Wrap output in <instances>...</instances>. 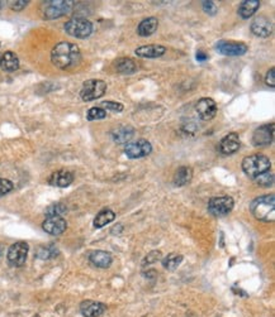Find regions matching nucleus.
<instances>
[{
	"label": "nucleus",
	"mask_w": 275,
	"mask_h": 317,
	"mask_svg": "<svg viewBox=\"0 0 275 317\" xmlns=\"http://www.w3.org/2000/svg\"><path fill=\"white\" fill-rule=\"evenodd\" d=\"M51 61L60 70H70L81 61L80 48L71 42H60L51 51Z\"/></svg>",
	"instance_id": "obj_1"
},
{
	"label": "nucleus",
	"mask_w": 275,
	"mask_h": 317,
	"mask_svg": "<svg viewBox=\"0 0 275 317\" xmlns=\"http://www.w3.org/2000/svg\"><path fill=\"white\" fill-rule=\"evenodd\" d=\"M250 210L258 220L265 221V223H273L275 220L274 195H264L255 199L250 205Z\"/></svg>",
	"instance_id": "obj_2"
},
{
	"label": "nucleus",
	"mask_w": 275,
	"mask_h": 317,
	"mask_svg": "<svg viewBox=\"0 0 275 317\" xmlns=\"http://www.w3.org/2000/svg\"><path fill=\"white\" fill-rule=\"evenodd\" d=\"M241 166L245 174H247L251 179H255L259 174L269 172L271 162L266 155L261 154V153H255V154L249 155V157H245Z\"/></svg>",
	"instance_id": "obj_3"
},
{
	"label": "nucleus",
	"mask_w": 275,
	"mask_h": 317,
	"mask_svg": "<svg viewBox=\"0 0 275 317\" xmlns=\"http://www.w3.org/2000/svg\"><path fill=\"white\" fill-rule=\"evenodd\" d=\"M74 2L69 0H48L41 4V14L45 19H57L71 10Z\"/></svg>",
	"instance_id": "obj_4"
},
{
	"label": "nucleus",
	"mask_w": 275,
	"mask_h": 317,
	"mask_svg": "<svg viewBox=\"0 0 275 317\" xmlns=\"http://www.w3.org/2000/svg\"><path fill=\"white\" fill-rule=\"evenodd\" d=\"M65 32L71 37L85 39L93 33V23L85 18H72L65 23Z\"/></svg>",
	"instance_id": "obj_5"
},
{
	"label": "nucleus",
	"mask_w": 275,
	"mask_h": 317,
	"mask_svg": "<svg viewBox=\"0 0 275 317\" xmlns=\"http://www.w3.org/2000/svg\"><path fill=\"white\" fill-rule=\"evenodd\" d=\"M107 91V84L103 80L91 78L85 81L80 90V97L84 101H93L102 97Z\"/></svg>",
	"instance_id": "obj_6"
},
{
	"label": "nucleus",
	"mask_w": 275,
	"mask_h": 317,
	"mask_svg": "<svg viewBox=\"0 0 275 317\" xmlns=\"http://www.w3.org/2000/svg\"><path fill=\"white\" fill-rule=\"evenodd\" d=\"M235 206V201L231 196H218L212 197L208 202L209 214L216 217H222L230 214Z\"/></svg>",
	"instance_id": "obj_7"
},
{
	"label": "nucleus",
	"mask_w": 275,
	"mask_h": 317,
	"mask_svg": "<svg viewBox=\"0 0 275 317\" xmlns=\"http://www.w3.org/2000/svg\"><path fill=\"white\" fill-rule=\"evenodd\" d=\"M29 247L26 242H17L8 250V263L12 267H22L27 261Z\"/></svg>",
	"instance_id": "obj_8"
},
{
	"label": "nucleus",
	"mask_w": 275,
	"mask_h": 317,
	"mask_svg": "<svg viewBox=\"0 0 275 317\" xmlns=\"http://www.w3.org/2000/svg\"><path fill=\"white\" fill-rule=\"evenodd\" d=\"M152 152V146L146 139H138V141L129 143L124 147V154L130 160H137V158H143L149 155Z\"/></svg>",
	"instance_id": "obj_9"
},
{
	"label": "nucleus",
	"mask_w": 275,
	"mask_h": 317,
	"mask_svg": "<svg viewBox=\"0 0 275 317\" xmlns=\"http://www.w3.org/2000/svg\"><path fill=\"white\" fill-rule=\"evenodd\" d=\"M249 50L245 43L235 41H219L216 45V51L223 56H242Z\"/></svg>",
	"instance_id": "obj_10"
},
{
	"label": "nucleus",
	"mask_w": 275,
	"mask_h": 317,
	"mask_svg": "<svg viewBox=\"0 0 275 317\" xmlns=\"http://www.w3.org/2000/svg\"><path fill=\"white\" fill-rule=\"evenodd\" d=\"M195 111H197L198 116L200 119L204 120V122H208V120H212L217 115L218 106H217L216 101L211 99V97H203L195 105Z\"/></svg>",
	"instance_id": "obj_11"
},
{
	"label": "nucleus",
	"mask_w": 275,
	"mask_h": 317,
	"mask_svg": "<svg viewBox=\"0 0 275 317\" xmlns=\"http://www.w3.org/2000/svg\"><path fill=\"white\" fill-rule=\"evenodd\" d=\"M274 124H265L258 128L252 134V144L255 147L269 146L274 139Z\"/></svg>",
	"instance_id": "obj_12"
},
{
	"label": "nucleus",
	"mask_w": 275,
	"mask_h": 317,
	"mask_svg": "<svg viewBox=\"0 0 275 317\" xmlns=\"http://www.w3.org/2000/svg\"><path fill=\"white\" fill-rule=\"evenodd\" d=\"M42 229L50 235H61L65 233L67 229V223L62 216H52L46 217V220L42 223Z\"/></svg>",
	"instance_id": "obj_13"
},
{
	"label": "nucleus",
	"mask_w": 275,
	"mask_h": 317,
	"mask_svg": "<svg viewBox=\"0 0 275 317\" xmlns=\"http://www.w3.org/2000/svg\"><path fill=\"white\" fill-rule=\"evenodd\" d=\"M250 29L256 37L268 38L273 33V23L266 17H256L251 22Z\"/></svg>",
	"instance_id": "obj_14"
},
{
	"label": "nucleus",
	"mask_w": 275,
	"mask_h": 317,
	"mask_svg": "<svg viewBox=\"0 0 275 317\" xmlns=\"http://www.w3.org/2000/svg\"><path fill=\"white\" fill-rule=\"evenodd\" d=\"M240 136L237 133H228L218 144V150L219 153H222L223 155H231L233 153H236L240 148Z\"/></svg>",
	"instance_id": "obj_15"
},
{
	"label": "nucleus",
	"mask_w": 275,
	"mask_h": 317,
	"mask_svg": "<svg viewBox=\"0 0 275 317\" xmlns=\"http://www.w3.org/2000/svg\"><path fill=\"white\" fill-rule=\"evenodd\" d=\"M107 310V306L97 301H84L80 305V312L84 317H99Z\"/></svg>",
	"instance_id": "obj_16"
},
{
	"label": "nucleus",
	"mask_w": 275,
	"mask_h": 317,
	"mask_svg": "<svg viewBox=\"0 0 275 317\" xmlns=\"http://www.w3.org/2000/svg\"><path fill=\"white\" fill-rule=\"evenodd\" d=\"M135 133L136 130L132 125H121V127L114 128L111 135L117 144H127L133 138Z\"/></svg>",
	"instance_id": "obj_17"
},
{
	"label": "nucleus",
	"mask_w": 275,
	"mask_h": 317,
	"mask_svg": "<svg viewBox=\"0 0 275 317\" xmlns=\"http://www.w3.org/2000/svg\"><path fill=\"white\" fill-rule=\"evenodd\" d=\"M74 182V174L70 171L66 169H60V171L53 172L51 174L50 180H48V184L51 186H55V187H69Z\"/></svg>",
	"instance_id": "obj_18"
},
{
	"label": "nucleus",
	"mask_w": 275,
	"mask_h": 317,
	"mask_svg": "<svg viewBox=\"0 0 275 317\" xmlns=\"http://www.w3.org/2000/svg\"><path fill=\"white\" fill-rule=\"evenodd\" d=\"M166 48L164 46L160 45H147V46H141L137 50L135 51V53L138 57H142V58H157V57H161L162 54H165Z\"/></svg>",
	"instance_id": "obj_19"
},
{
	"label": "nucleus",
	"mask_w": 275,
	"mask_h": 317,
	"mask_svg": "<svg viewBox=\"0 0 275 317\" xmlns=\"http://www.w3.org/2000/svg\"><path fill=\"white\" fill-rule=\"evenodd\" d=\"M89 261L94 267L98 268H109L113 258H112L111 253L104 250H94L89 254Z\"/></svg>",
	"instance_id": "obj_20"
},
{
	"label": "nucleus",
	"mask_w": 275,
	"mask_h": 317,
	"mask_svg": "<svg viewBox=\"0 0 275 317\" xmlns=\"http://www.w3.org/2000/svg\"><path fill=\"white\" fill-rule=\"evenodd\" d=\"M0 67L7 72H14L19 68V58L14 52H5L0 57Z\"/></svg>",
	"instance_id": "obj_21"
},
{
	"label": "nucleus",
	"mask_w": 275,
	"mask_h": 317,
	"mask_svg": "<svg viewBox=\"0 0 275 317\" xmlns=\"http://www.w3.org/2000/svg\"><path fill=\"white\" fill-rule=\"evenodd\" d=\"M157 26H159V21L155 17H150L143 19L137 28V34L141 37H150L157 31Z\"/></svg>",
	"instance_id": "obj_22"
},
{
	"label": "nucleus",
	"mask_w": 275,
	"mask_h": 317,
	"mask_svg": "<svg viewBox=\"0 0 275 317\" xmlns=\"http://www.w3.org/2000/svg\"><path fill=\"white\" fill-rule=\"evenodd\" d=\"M193 179V169L188 166H181L176 169L175 174H174V185L178 187H183L187 184H189Z\"/></svg>",
	"instance_id": "obj_23"
},
{
	"label": "nucleus",
	"mask_w": 275,
	"mask_h": 317,
	"mask_svg": "<svg viewBox=\"0 0 275 317\" xmlns=\"http://www.w3.org/2000/svg\"><path fill=\"white\" fill-rule=\"evenodd\" d=\"M259 8H260V2L259 0H245V2L240 4L239 15L244 19H249L258 12Z\"/></svg>",
	"instance_id": "obj_24"
},
{
	"label": "nucleus",
	"mask_w": 275,
	"mask_h": 317,
	"mask_svg": "<svg viewBox=\"0 0 275 317\" xmlns=\"http://www.w3.org/2000/svg\"><path fill=\"white\" fill-rule=\"evenodd\" d=\"M114 67H116L117 72L123 73V75H131L137 71V65L132 58L129 57H122L114 62Z\"/></svg>",
	"instance_id": "obj_25"
},
{
	"label": "nucleus",
	"mask_w": 275,
	"mask_h": 317,
	"mask_svg": "<svg viewBox=\"0 0 275 317\" xmlns=\"http://www.w3.org/2000/svg\"><path fill=\"white\" fill-rule=\"evenodd\" d=\"M116 219V214L109 209H104L99 212L94 219V228L100 229L103 226L108 225Z\"/></svg>",
	"instance_id": "obj_26"
},
{
	"label": "nucleus",
	"mask_w": 275,
	"mask_h": 317,
	"mask_svg": "<svg viewBox=\"0 0 275 317\" xmlns=\"http://www.w3.org/2000/svg\"><path fill=\"white\" fill-rule=\"evenodd\" d=\"M183 262V255L178 253H170L162 259V267L168 270H175Z\"/></svg>",
	"instance_id": "obj_27"
},
{
	"label": "nucleus",
	"mask_w": 275,
	"mask_h": 317,
	"mask_svg": "<svg viewBox=\"0 0 275 317\" xmlns=\"http://www.w3.org/2000/svg\"><path fill=\"white\" fill-rule=\"evenodd\" d=\"M67 212L66 205L61 204V202H56V204L50 205V206L46 209L45 215L46 217H52V216H62Z\"/></svg>",
	"instance_id": "obj_28"
},
{
	"label": "nucleus",
	"mask_w": 275,
	"mask_h": 317,
	"mask_svg": "<svg viewBox=\"0 0 275 317\" xmlns=\"http://www.w3.org/2000/svg\"><path fill=\"white\" fill-rule=\"evenodd\" d=\"M59 254V250L55 245H47V247H41L37 250V256L40 259H51L55 258Z\"/></svg>",
	"instance_id": "obj_29"
},
{
	"label": "nucleus",
	"mask_w": 275,
	"mask_h": 317,
	"mask_svg": "<svg viewBox=\"0 0 275 317\" xmlns=\"http://www.w3.org/2000/svg\"><path fill=\"white\" fill-rule=\"evenodd\" d=\"M255 182L261 187H271L274 184V174L265 172V173L259 174L258 177H255Z\"/></svg>",
	"instance_id": "obj_30"
},
{
	"label": "nucleus",
	"mask_w": 275,
	"mask_h": 317,
	"mask_svg": "<svg viewBox=\"0 0 275 317\" xmlns=\"http://www.w3.org/2000/svg\"><path fill=\"white\" fill-rule=\"evenodd\" d=\"M107 111L104 109H102L100 106H95V108L89 109L88 114H86V119L88 120H100V119H105L107 117Z\"/></svg>",
	"instance_id": "obj_31"
},
{
	"label": "nucleus",
	"mask_w": 275,
	"mask_h": 317,
	"mask_svg": "<svg viewBox=\"0 0 275 317\" xmlns=\"http://www.w3.org/2000/svg\"><path fill=\"white\" fill-rule=\"evenodd\" d=\"M100 108L104 109L105 111L112 110L117 111V113L123 110V105H122L121 103H116V101H103V103L100 104Z\"/></svg>",
	"instance_id": "obj_32"
},
{
	"label": "nucleus",
	"mask_w": 275,
	"mask_h": 317,
	"mask_svg": "<svg viewBox=\"0 0 275 317\" xmlns=\"http://www.w3.org/2000/svg\"><path fill=\"white\" fill-rule=\"evenodd\" d=\"M13 188H14V185H13L12 181L7 179H0V196L7 195Z\"/></svg>",
	"instance_id": "obj_33"
},
{
	"label": "nucleus",
	"mask_w": 275,
	"mask_h": 317,
	"mask_svg": "<svg viewBox=\"0 0 275 317\" xmlns=\"http://www.w3.org/2000/svg\"><path fill=\"white\" fill-rule=\"evenodd\" d=\"M203 10L208 15H214L217 10H218V8L214 4V2H203Z\"/></svg>",
	"instance_id": "obj_34"
},
{
	"label": "nucleus",
	"mask_w": 275,
	"mask_h": 317,
	"mask_svg": "<svg viewBox=\"0 0 275 317\" xmlns=\"http://www.w3.org/2000/svg\"><path fill=\"white\" fill-rule=\"evenodd\" d=\"M28 0H15V2H9V7L10 9L15 10V12H21L22 9L28 5Z\"/></svg>",
	"instance_id": "obj_35"
},
{
	"label": "nucleus",
	"mask_w": 275,
	"mask_h": 317,
	"mask_svg": "<svg viewBox=\"0 0 275 317\" xmlns=\"http://www.w3.org/2000/svg\"><path fill=\"white\" fill-rule=\"evenodd\" d=\"M274 73H275L274 67H271L270 70L268 71V73H266V76H265V84L270 87L275 86V75H274Z\"/></svg>",
	"instance_id": "obj_36"
},
{
	"label": "nucleus",
	"mask_w": 275,
	"mask_h": 317,
	"mask_svg": "<svg viewBox=\"0 0 275 317\" xmlns=\"http://www.w3.org/2000/svg\"><path fill=\"white\" fill-rule=\"evenodd\" d=\"M154 255H155V251H152V253H150L149 255H147V258H146L147 263H154V262L159 261V259L161 258V253L156 254V256H154Z\"/></svg>",
	"instance_id": "obj_37"
},
{
	"label": "nucleus",
	"mask_w": 275,
	"mask_h": 317,
	"mask_svg": "<svg viewBox=\"0 0 275 317\" xmlns=\"http://www.w3.org/2000/svg\"><path fill=\"white\" fill-rule=\"evenodd\" d=\"M207 58H208V56H207V54L204 53V52H202V51H198L197 52V60H198V61H206Z\"/></svg>",
	"instance_id": "obj_38"
},
{
	"label": "nucleus",
	"mask_w": 275,
	"mask_h": 317,
	"mask_svg": "<svg viewBox=\"0 0 275 317\" xmlns=\"http://www.w3.org/2000/svg\"><path fill=\"white\" fill-rule=\"evenodd\" d=\"M3 251H4V248H3V244H0V259H2Z\"/></svg>",
	"instance_id": "obj_39"
},
{
	"label": "nucleus",
	"mask_w": 275,
	"mask_h": 317,
	"mask_svg": "<svg viewBox=\"0 0 275 317\" xmlns=\"http://www.w3.org/2000/svg\"><path fill=\"white\" fill-rule=\"evenodd\" d=\"M3 7H4V2H0V9H2Z\"/></svg>",
	"instance_id": "obj_40"
},
{
	"label": "nucleus",
	"mask_w": 275,
	"mask_h": 317,
	"mask_svg": "<svg viewBox=\"0 0 275 317\" xmlns=\"http://www.w3.org/2000/svg\"><path fill=\"white\" fill-rule=\"evenodd\" d=\"M36 317H38V316H36Z\"/></svg>",
	"instance_id": "obj_41"
}]
</instances>
